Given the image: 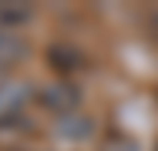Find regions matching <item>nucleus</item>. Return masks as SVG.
Listing matches in <instances>:
<instances>
[{
    "label": "nucleus",
    "mask_w": 158,
    "mask_h": 151,
    "mask_svg": "<svg viewBox=\"0 0 158 151\" xmlns=\"http://www.w3.org/2000/svg\"><path fill=\"white\" fill-rule=\"evenodd\" d=\"M104 151H138V145H135V141H125V138H118L114 145H108Z\"/></svg>",
    "instance_id": "nucleus-6"
},
{
    "label": "nucleus",
    "mask_w": 158,
    "mask_h": 151,
    "mask_svg": "<svg viewBox=\"0 0 158 151\" xmlns=\"http://www.w3.org/2000/svg\"><path fill=\"white\" fill-rule=\"evenodd\" d=\"M27 101V88L17 81H0V118L20 111V104Z\"/></svg>",
    "instance_id": "nucleus-3"
},
{
    "label": "nucleus",
    "mask_w": 158,
    "mask_h": 151,
    "mask_svg": "<svg viewBox=\"0 0 158 151\" xmlns=\"http://www.w3.org/2000/svg\"><path fill=\"white\" fill-rule=\"evenodd\" d=\"M44 104L51 108V111H57V114H71L74 108H77V101H81V94H77V88L74 84H67V81H57V84H47L44 88Z\"/></svg>",
    "instance_id": "nucleus-1"
},
{
    "label": "nucleus",
    "mask_w": 158,
    "mask_h": 151,
    "mask_svg": "<svg viewBox=\"0 0 158 151\" xmlns=\"http://www.w3.org/2000/svg\"><path fill=\"white\" fill-rule=\"evenodd\" d=\"M24 54H27V44L14 30L0 27V64H14V60H20Z\"/></svg>",
    "instance_id": "nucleus-4"
},
{
    "label": "nucleus",
    "mask_w": 158,
    "mask_h": 151,
    "mask_svg": "<svg viewBox=\"0 0 158 151\" xmlns=\"http://www.w3.org/2000/svg\"><path fill=\"white\" fill-rule=\"evenodd\" d=\"M94 128H98L94 118H88V114H81V111H71V114H64V118L57 121V134L71 138V141H81V138H88Z\"/></svg>",
    "instance_id": "nucleus-2"
},
{
    "label": "nucleus",
    "mask_w": 158,
    "mask_h": 151,
    "mask_svg": "<svg viewBox=\"0 0 158 151\" xmlns=\"http://www.w3.org/2000/svg\"><path fill=\"white\" fill-rule=\"evenodd\" d=\"M27 17H31L27 7H0V24H3L7 30H14L17 24H24Z\"/></svg>",
    "instance_id": "nucleus-5"
}]
</instances>
